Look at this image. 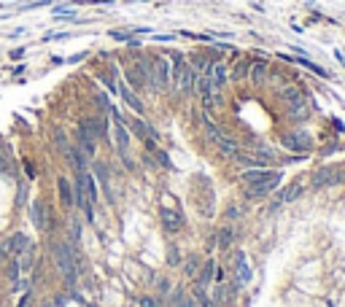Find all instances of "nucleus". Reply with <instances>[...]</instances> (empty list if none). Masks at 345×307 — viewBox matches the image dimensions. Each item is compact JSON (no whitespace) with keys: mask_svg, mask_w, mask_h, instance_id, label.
<instances>
[{"mask_svg":"<svg viewBox=\"0 0 345 307\" xmlns=\"http://www.w3.org/2000/svg\"><path fill=\"white\" fill-rule=\"evenodd\" d=\"M49 256L57 267V272L62 275L65 280V289L70 291H79L76 286H79V270H76V259H73V248L65 243V240H57L49 235Z\"/></svg>","mask_w":345,"mask_h":307,"instance_id":"nucleus-1","label":"nucleus"},{"mask_svg":"<svg viewBox=\"0 0 345 307\" xmlns=\"http://www.w3.org/2000/svg\"><path fill=\"white\" fill-rule=\"evenodd\" d=\"M283 148L291 154H310L313 151V135L308 130H291L283 135Z\"/></svg>","mask_w":345,"mask_h":307,"instance_id":"nucleus-2","label":"nucleus"},{"mask_svg":"<svg viewBox=\"0 0 345 307\" xmlns=\"http://www.w3.org/2000/svg\"><path fill=\"white\" fill-rule=\"evenodd\" d=\"M281 181H283V172H278L275 178H267V181H262V184L243 186V199H248V202H259V199L270 197L273 191H275L278 186H281Z\"/></svg>","mask_w":345,"mask_h":307,"instance_id":"nucleus-3","label":"nucleus"},{"mask_svg":"<svg viewBox=\"0 0 345 307\" xmlns=\"http://www.w3.org/2000/svg\"><path fill=\"white\" fill-rule=\"evenodd\" d=\"M92 167H94L92 175L100 181L103 194H105V199H108V205H116V191H113V184H111V170H108V165H105L103 159H92Z\"/></svg>","mask_w":345,"mask_h":307,"instance_id":"nucleus-4","label":"nucleus"},{"mask_svg":"<svg viewBox=\"0 0 345 307\" xmlns=\"http://www.w3.org/2000/svg\"><path fill=\"white\" fill-rule=\"evenodd\" d=\"M151 68H154L157 94L170 89V60H167V57H151Z\"/></svg>","mask_w":345,"mask_h":307,"instance_id":"nucleus-5","label":"nucleus"},{"mask_svg":"<svg viewBox=\"0 0 345 307\" xmlns=\"http://www.w3.org/2000/svg\"><path fill=\"white\" fill-rule=\"evenodd\" d=\"M159 224H162V229H165V232L178 235L181 229L186 226V218L181 216L178 210H172V208H159Z\"/></svg>","mask_w":345,"mask_h":307,"instance_id":"nucleus-6","label":"nucleus"},{"mask_svg":"<svg viewBox=\"0 0 345 307\" xmlns=\"http://www.w3.org/2000/svg\"><path fill=\"white\" fill-rule=\"evenodd\" d=\"M76 146L81 148V154L86 159H97V140H94L92 135H86V130L81 127V124H76Z\"/></svg>","mask_w":345,"mask_h":307,"instance_id":"nucleus-7","label":"nucleus"},{"mask_svg":"<svg viewBox=\"0 0 345 307\" xmlns=\"http://www.w3.org/2000/svg\"><path fill=\"white\" fill-rule=\"evenodd\" d=\"M281 170H270V167H254V170H243L237 181H240L243 186H254V184H262L267 178H275Z\"/></svg>","mask_w":345,"mask_h":307,"instance_id":"nucleus-8","label":"nucleus"},{"mask_svg":"<svg viewBox=\"0 0 345 307\" xmlns=\"http://www.w3.org/2000/svg\"><path fill=\"white\" fill-rule=\"evenodd\" d=\"M116 92L121 94V100L127 103L130 108L138 113V116H143V113H146V105H143V100L135 94V89H130V86H127V81H119V84H116Z\"/></svg>","mask_w":345,"mask_h":307,"instance_id":"nucleus-9","label":"nucleus"},{"mask_svg":"<svg viewBox=\"0 0 345 307\" xmlns=\"http://www.w3.org/2000/svg\"><path fill=\"white\" fill-rule=\"evenodd\" d=\"M278 97H281L286 103V108H297V105H308V100H305V94L300 92V86L294 84H286L278 89Z\"/></svg>","mask_w":345,"mask_h":307,"instance_id":"nucleus-10","label":"nucleus"},{"mask_svg":"<svg viewBox=\"0 0 345 307\" xmlns=\"http://www.w3.org/2000/svg\"><path fill=\"white\" fill-rule=\"evenodd\" d=\"M216 259H203V264H200V272L194 277V283L191 286H197V289H208L210 283H213V275H216Z\"/></svg>","mask_w":345,"mask_h":307,"instance_id":"nucleus-11","label":"nucleus"},{"mask_svg":"<svg viewBox=\"0 0 345 307\" xmlns=\"http://www.w3.org/2000/svg\"><path fill=\"white\" fill-rule=\"evenodd\" d=\"M235 283L240 286V289H245L248 283H251V267H248V259L243 251L235 253Z\"/></svg>","mask_w":345,"mask_h":307,"instance_id":"nucleus-12","label":"nucleus"},{"mask_svg":"<svg viewBox=\"0 0 345 307\" xmlns=\"http://www.w3.org/2000/svg\"><path fill=\"white\" fill-rule=\"evenodd\" d=\"M57 197L65 210L73 208V181L68 175H57Z\"/></svg>","mask_w":345,"mask_h":307,"instance_id":"nucleus-13","label":"nucleus"},{"mask_svg":"<svg viewBox=\"0 0 345 307\" xmlns=\"http://www.w3.org/2000/svg\"><path fill=\"white\" fill-rule=\"evenodd\" d=\"M62 157H65V162H68V165H70L76 172L86 170V165H89V159H86L84 154H81V148H79V146H73V143L62 151Z\"/></svg>","mask_w":345,"mask_h":307,"instance_id":"nucleus-14","label":"nucleus"},{"mask_svg":"<svg viewBox=\"0 0 345 307\" xmlns=\"http://www.w3.org/2000/svg\"><path fill=\"white\" fill-rule=\"evenodd\" d=\"M216 245L221 248V251H232V245H235V224H221L218 226V232H216Z\"/></svg>","mask_w":345,"mask_h":307,"instance_id":"nucleus-15","label":"nucleus"},{"mask_svg":"<svg viewBox=\"0 0 345 307\" xmlns=\"http://www.w3.org/2000/svg\"><path fill=\"white\" fill-rule=\"evenodd\" d=\"M283 62H294V65H302V68H308V70H313L318 79H329V70H324L321 65H315V62H310L308 57H291V54H278Z\"/></svg>","mask_w":345,"mask_h":307,"instance_id":"nucleus-16","label":"nucleus"},{"mask_svg":"<svg viewBox=\"0 0 345 307\" xmlns=\"http://www.w3.org/2000/svg\"><path fill=\"white\" fill-rule=\"evenodd\" d=\"M210 81H213L216 92H221L229 81V65L227 62H213V68H210Z\"/></svg>","mask_w":345,"mask_h":307,"instance_id":"nucleus-17","label":"nucleus"},{"mask_svg":"<svg viewBox=\"0 0 345 307\" xmlns=\"http://www.w3.org/2000/svg\"><path fill=\"white\" fill-rule=\"evenodd\" d=\"M35 253H38V248H35V243L30 240L24 251L16 256V262H19V267H22V272H27V270H33V267H35Z\"/></svg>","mask_w":345,"mask_h":307,"instance_id":"nucleus-18","label":"nucleus"},{"mask_svg":"<svg viewBox=\"0 0 345 307\" xmlns=\"http://www.w3.org/2000/svg\"><path fill=\"white\" fill-rule=\"evenodd\" d=\"M43 210H46V202L41 197H33L30 199V221L38 232H41V224H43Z\"/></svg>","mask_w":345,"mask_h":307,"instance_id":"nucleus-19","label":"nucleus"},{"mask_svg":"<svg viewBox=\"0 0 345 307\" xmlns=\"http://www.w3.org/2000/svg\"><path fill=\"white\" fill-rule=\"evenodd\" d=\"M302 191H305V184L302 181H294L291 186H286L281 194H278V199H281V205H289V202H294V199H300Z\"/></svg>","mask_w":345,"mask_h":307,"instance_id":"nucleus-20","label":"nucleus"},{"mask_svg":"<svg viewBox=\"0 0 345 307\" xmlns=\"http://www.w3.org/2000/svg\"><path fill=\"white\" fill-rule=\"evenodd\" d=\"M181 264H184V275L194 280L197 272H200V264H203V256H200V253H189V256L181 259Z\"/></svg>","mask_w":345,"mask_h":307,"instance_id":"nucleus-21","label":"nucleus"},{"mask_svg":"<svg viewBox=\"0 0 345 307\" xmlns=\"http://www.w3.org/2000/svg\"><path fill=\"white\" fill-rule=\"evenodd\" d=\"M151 283H154V296H157L159 302H165V299H167V294L172 291V283H170V277H167V275H157V277H154V280H151Z\"/></svg>","mask_w":345,"mask_h":307,"instance_id":"nucleus-22","label":"nucleus"},{"mask_svg":"<svg viewBox=\"0 0 345 307\" xmlns=\"http://www.w3.org/2000/svg\"><path fill=\"white\" fill-rule=\"evenodd\" d=\"M248 79H251L254 86H262L264 79H267V62H264V60H254V62H251V73H248Z\"/></svg>","mask_w":345,"mask_h":307,"instance_id":"nucleus-23","label":"nucleus"},{"mask_svg":"<svg viewBox=\"0 0 345 307\" xmlns=\"http://www.w3.org/2000/svg\"><path fill=\"white\" fill-rule=\"evenodd\" d=\"M213 146L218 148V154H221V157H229V159H235V154L240 151V146H237V143H235L232 138H224V135L218 138V140L213 143Z\"/></svg>","mask_w":345,"mask_h":307,"instance_id":"nucleus-24","label":"nucleus"},{"mask_svg":"<svg viewBox=\"0 0 345 307\" xmlns=\"http://www.w3.org/2000/svg\"><path fill=\"white\" fill-rule=\"evenodd\" d=\"M251 62L254 60H240V62H237L235 68L229 70V81H245L248 73H251Z\"/></svg>","mask_w":345,"mask_h":307,"instance_id":"nucleus-25","label":"nucleus"},{"mask_svg":"<svg viewBox=\"0 0 345 307\" xmlns=\"http://www.w3.org/2000/svg\"><path fill=\"white\" fill-rule=\"evenodd\" d=\"M127 127H130V135H135L138 140H143V138H149V124L143 121V116H138V119H132V121H127Z\"/></svg>","mask_w":345,"mask_h":307,"instance_id":"nucleus-26","label":"nucleus"},{"mask_svg":"<svg viewBox=\"0 0 345 307\" xmlns=\"http://www.w3.org/2000/svg\"><path fill=\"white\" fill-rule=\"evenodd\" d=\"M203 130H205V135H208V140H210V143H216L218 138L224 135V132H221V130H218L216 124H213V119H210L208 113H203Z\"/></svg>","mask_w":345,"mask_h":307,"instance_id":"nucleus-27","label":"nucleus"},{"mask_svg":"<svg viewBox=\"0 0 345 307\" xmlns=\"http://www.w3.org/2000/svg\"><path fill=\"white\" fill-rule=\"evenodd\" d=\"M191 296L197 299V304L200 307H218L213 299H210V294H208V289H197V286H191V291H189Z\"/></svg>","mask_w":345,"mask_h":307,"instance_id":"nucleus-28","label":"nucleus"},{"mask_svg":"<svg viewBox=\"0 0 345 307\" xmlns=\"http://www.w3.org/2000/svg\"><path fill=\"white\" fill-rule=\"evenodd\" d=\"M308 116H310V108H308V105H297V108H289V121H291V124L308 121Z\"/></svg>","mask_w":345,"mask_h":307,"instance_id":"nucleus-29","label":"nucleus"},{"mask_svg":"<svg viewBox=\"0 0 345 307\" xmlns=\"http://www.w3.org/2000/svg\"><path fill=\"white\" fill-rule=\"evenodd\" d=\"M3 272H6V277H8V283H16V280H19V275H22V267H19L16 256L8 259V264L3 267Z\"/></svg>","mask_w":345,"mask_h":307,"instance_id":"nucleus-30","label":"nucleus"},{"mask_svg":"<svg viewBox=\"0 0 345 307\" xmlns=\"http://www.w3.org/2000/svg\"><path fill=\"white\" fill-rule=\"evenodd\" d=\"M52 140H54V146H57V151H65V148H68L70 146V140H68V132H65V130H60V127H57L54 132H52Z\"/></svg>","mask_w":345,"mask_h":307,"instance_id":"nucleus-31","label":"nucleus"},{"mask_svg":"<svg viewBox=\"0 0 345 307\" xmlns=\"http://www.w3.org/2000/svg\"><path fill=\"white\" fill-rule=\"evenodd\" d=\"M167 267H181V253H178V245L176 243L167 245Z\"/></svg>","mask_w":345,"mask_h":307,"instance_id":"nucleus-32","label":"nucleus"},{"mask_svg":"<svg viewBox=\"0 0 345 307\" xmlns=\"http://www.w3.org/2000/svg\"><path fill=\"white\" fill-rule=\"evenodd\" d=\"M243 213H245V210H243L240 205H232V208H229L227 213H224V218H227V224H235V221H237V218H240Z\"/></svg>","mask_w":345,"mask_h":307,"instance_id":"nucleus-33","label":"nucleus"},{"mask_svg":"<svg viewBox=\"0 0 345 307\" xmlns=\"http://www.w3.org/2000/svg\"><path fill=\"white\" fill-rule=\"evenodd\" d=\"M119 157H121V165L127 172H135V159H132V154L130 151H119Z\"/></svg>","mask_w":345,"mask_h":307,"instance_id":"nucleus-34","label":"nucleus"},{"mask_svg":"<svg viewBox=\"0 0 345 307\" xmlns=\"http://www.w3.org/2000/svg\"><path fill=\"white\" fill-rule=\"evenodd\" d=\"M140 307H165V304H162V302L157 299V296H149V294H143V296H140Z\"/></svg>","mask_w":345,"mask_h":307,"instance_id":"nucleus-35","label":"nucleus"},{"mask_svg":"<svg viewBox=\"0 0 345 307\" xmlns=\"http://www.w3.org/2000/svg\"><path fill=\"white\" fill-rule=\"evenodd\" d=\"M27 202V184L19 181V191H16V205H24Z\"/></svg>","mask_w":345,"mask_h":307,"instance_id":"nucleus-36","label":"nucleus"},{"mask_svg":"<svg viewBox=\"0 0 345 307\" xmlns=\"http://www.w3.org/2000/svg\"><path fill=\"white\" fill-rule=\"evenodd\" d=\"M8 157H3V154H0V175H8V172H11V165H8Z\"/></svg>","mask_w":345,"mask_h":307,"instance_id":"nucleus-37","label":"nucleus"},{"mask_svg":"<svg viewBox=\"0 0 345 307\" xmlns=\"http://www.w3.org/2000/svg\"><path fill=\"white\" fill-rule=\"evenodd\" d=\"M24 172H27V181H35L38 178V170L30 165V162H24Z\"/></svg>","mask_w":345,"mask_h":307,"instance_id":"nucleus-38","label":"nucleus"},{"mask_svg":"<svg viewBox=\"0 0 345 307\" xmlns=\"http://www.w3.org/2000/svg\"><path fill=\"white\" fill-rule=\"evenodd\" d=\"M181 307H200V304H197L194 296H191V294L186 291V296H184V302H181Z\"/></svg>","mask_w":345,"mask_h":307,"instance_id":"nucleus-39","label":"nucleus"},{"mask_svg":"<svg viewBox=\"0 0 345 307\" xmlns=\"http://www.w3.org/2000/svg\"><path fill=\"white\" fill-rule=\"evenodd\" d=\"M113 41H130V33H121V30H111Z\"/></svg>","mask_w":345,"mask_h":307,"instance_id":"nucleus-40","label":"nucleus"},{"mask_svg":"<svg viewBox=\"0 0 345 307\" xmlns=\"http://www.w3.org/2000/svg\"><path fill=\"white\" fill-rule=\"evenodd\" d=\"M22 57H24V46H19V49L11 52V60H22Z\"/></svg>","mask_w":345,"mask_h":307,"instance_id":"nucleus-41","label":"nucleus"},{"mask_svg":"<svg viewBox=\"0 0 345 307\" xmlns=\"http://www.w3.org/2000/svg\"><path fill=\"white\" fill-rule=\"evenodd\" d=\"M154 41H172V35H151Z\"/></svg>","mask_w":345,"mask_h":307,"instance_id":"nucleus-42","label":"nucleus"},{"mask_svg":"<svg viewBox=\"0 0 345 307\" xmlns=\"http://www.w3.org/2000/svg\"><path fill=\"white\" fill-rule=\"evenodd\" d=\"M84 57H86L84 52H81V54H73V57H70V60H68V62H79V60H84Z\"/></svg>","mask_w":345,"mask_h":307,"instance_id":"nucleus-43","label":"nucleus"},{"mask_svg":"<svg viewBox=\"0 0 345 307\" xmlns=\"http://www.w3.org/2000/svg\"><path fill=\"white\" fill-rule=\"evenodd\" d=\"M86 307H97V304H86Z\"/></svg>","mask_w":345,"mask_h":307,"instance_id":"nucleus-44","label":"nucleus"}]
</instances>
